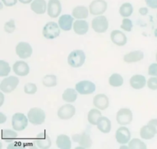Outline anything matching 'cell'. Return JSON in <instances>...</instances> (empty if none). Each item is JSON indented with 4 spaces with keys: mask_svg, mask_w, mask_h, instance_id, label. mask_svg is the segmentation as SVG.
Here are the masks:
<instances>
[{
    "mask_svg": "<svg viewBox=\"0 0 157 149\" xmlns=\"http://www.w3.org/2000/svg\"><path fill=\"white\" fill-rule=\"evenodd\" d=\"M85 54L81 50H75L71 52L67 58L68 64L72 67H80L84 64L85 61Z\"/></svg>",
    "mask_w": 157,
    "mask_h": 149,
    "instance_id": "6da1fadb",
    "label": "cell"
},
{
    "mask_svg": "<svg viewBox=\"0 0 157 149\" xmlns=\"http://www.w3.org/2000/svg\"><path fill=\"white\" fill-rule=\"evenodd\" d=\"M28 119L33 125H41L45 120V113L40 108H32L28 113Z\"/></svg>",
    "mask_w": 157,
    "mask_h": 149,
    "instance_id": "7a4b0ae2",
    "label": "cell"
},
{
    "mask_svg": "<svg viewBox=\"0 0 157 149\" xmlns=\"http://www.w3.org/2000/svg\"><path fill=\"white\" fill-rule=\"evenodd\" d=\"M43 36L47 39H54L59 36L61 31L59 25L55 21H49L44 25L42 31Z\"/></svg>",
    "mask_w": 157,
    "mask_h": 149,
    "instance_id": "3957f363",
    "label": "cell"
},
{
    "mask_svg": "<svg viewBox=\"0 0 157 149\" xmlns=\"http://www.w3.org/2000/svg\"><path fill=\"white\" fill-rule=\"evenodd\" d=\"M18 83H19V80L16 76H11L6 77V79H3L0 84V90L3 93H9L15 90L17 86L18 85Z\"/></svg>",
    "mask_w": 157,
    "mask_h": 149,
    "instance_id": "277c9868",
    "label": "cell"
},
{
    "mask_svg": "<svg viewBox=\"0 0 157 149\" xmlns=\"http://www.w3.org/2000/svg\"><path fill=\"white\" fill-rule=\"evenodd\" d=\"M27 117L22 113H15L12 119V128L16 131H22L28 125Z\"/></svg>",
    "mask_w": 157,
    "mask_h": 149,
    "instance_id": "5b68a950",
    "label": "cell"
},
{
    "mask_svg": "<svg viewBox=\"0 0 157 149\" xmlns=\"http://www.w3.org/2000/svg\"><path fill=\"white\" fill-rule=\"evenodd\" d=\"M91 27L98 33H104L108 28V21L105 16H98L91 21Z\"/></svg>",
    "mask_w": 157,
    "mask_h": 149,
    "instance_id": "8992f818",
    "label": "cell"
},
{
    "mask_svg": "<svg viewBox=\"0 0 157 149\" xmlns=\"http://www.w3.org/2000/svg\"><path fill=\"white\" fill-rule=\"evenodd\" d=\"M107 9V3L104 0H94L89 6L91 15H100L104 14Z\"/></svg>",
    "mask_w": 157,
    "mask_h": 149,
    "instance_id": "52a82bcc",
    "label": "cell"
},
{
    "mask_svg": "<svg viewBox=\"0 0 157 149\" xmlns=\"http://www.w3.org/2000/svg\"><path fill=\"white\" fill-rule=\"evenodd\" d=\"M76 91L81 95L91 94L96 90L95 84L88 80H83L78 83L75 86Z\"/></svg>",
    "mask_w": 157,
    "mask_h": 149,
    "instance_id": "ba28073f",
    "label": "cell"
},
{
    "mask_svg": "<svg viewBox=\"0 0 157 149\" xmlns=\"http://www.w3.org/2000/svg\"><path fill=\"white\" fill-rule=\"evenodd\" d=\"M133 120V113L129 109H121L117 113V122L121 125H128Z\"/></svg>",
    "mask_w": 157,
    "mask_h": 149,
    "instance_id": "9c48e42d",
    "label": "cell"
},
{
    "mask_svg": "<svg viewBox=\"0 0 157 149\" xmlns=\"http://www.w3.org/2000/svg\"><path fill=\"white\" fill-rule=\"evenodd\" d=\"M17 55L21 59L30 58L32 54V47L27 42H20L17 44L15 48Z\"/></svg>",
    "mask_w": 157,
    "mask_h": 149,
    "instance_id": "30bf717a",
    "label": "cell"
},
{
    "mask_svg": "<svg viewBox=\"0 0 157 149\" xmlns=\"http://www.w3.org/2000/svg\"><path fill=\"white\" fill-rule=\"evenodd\" d=\"M75 112H76V110L73 105L66 104V105L60 107L58 111V116L61 119L67 120V119H70L71 118L75 116Z\"/></svg>",
    "mask_w": 157,
    "mask_h": 149,
    "instance_id": "8fae6325",
    "label": "cell"
},
{
    "mask_svg": "<svg viewBox=\"0 0 157 149\" xmlns=\"http://www.w3.org/2000/svg\"><path fill=\"white\" fill-rule=\"evenodd\" d=\"M61 4L59 0H49L48 3V15L51 18H58L61 12Z\"/></svg>",
    "mask_w": 157,
    "mask_h": 149,
    "instance_id": "7c38bea8",
    "label": "cell"
},
{
    "mask_svg": "<svg viewBox=\"0 0 157 149\" xmlns=\"http://www.w3.org/2000/svg\"><path fill=\"white\" fill-rule=\"evenodd\" d=\"M72 139L74 142H78L82 148H89L92 145V140L90 136L86 133L81 134H75L72 136Z\"/></svg>",
    "mask_w": 157,
    "mask_h": 149,
    "instance_id": "4fadbf2b",
    "label": "cell"
},
{
    "mask_svg": "<svg viewBox=\"0 0 157 149\" xmlns=\"http://www.w3.org/2000/svg\"><path fill=\"white\" fill-rule=\"evenodd\" d=\"M130 132L126 127H120L116 132V137L117 141L120 144H126L129 142V140L130 139Z\"/></svg>",
    "mask_w": 157,
    "mask_h": 149,
    "instance_id": "5bb4252c",
    "label": "cell"
},
{
    "mask_svg": "<svg viewBox=\"0 0 157 149\" xmlns=\"http://www.w3.org/2000/svg\"><path fill=\"white\" fill-rule=\"evenodd\" d=\"M110 38L113 44L117 46H124L127 44V37L125 34L118 30H114L110 34Z\"/></svg>",
    "mask_w": 157,
    "mask_h": 149,
    "instance_id": "9a60e30c",
    "label": "cell"
},
{
    "mask_svg": "<svg viewBox=\"0 0 157 149\" xmlns=\"http://www.w3.org/2000/svg\"><path fill=\"white\" fill-rule=\"evenodd\" d=\"M35 142H36V144L38 146V148L41 149L49 148L51 147V145H52V141H51L48 136L46 134L45 132L39 133L37 136Z\"/></svg>",
    "mask_w": 157,
    "mask_h": 149,
    "instance_id": "2e32d148",
    "label": "cell"
},
{
    "mask_svg": "<svg viewBox=\"0 0 157 149\" xmlns=\"http://www.w3.org/2000/svg\"><path fill=\"white\" fill-rule=\"evenodd\" d=\"M13 70L15 73V74L21 76H25L29 73V65L25 61H17L13 65Z\"/></svg>",
    "mask_w": 157,
    "mask_h": 149,
    "instance_id": "e0dca14e",
    "label": "cell"
},
{
    "mask_svg": "<svg viewBox=\"0 0 157 149\" xmlns=\"http://www.w3.org/2000/svg\"><path fill=\"white\" fill-rule=\"evenodd\" d=\"M94 105L98 110H104L109 106V99L106 95L98 94L94 98Z\"/></svg>",
    "mask_w": 157,
    "mask_h": 149,
    "instance_id": "ac0fdd59",
    "label": "cell"
},
{
    "mask_svg": "<svg viewBox=\"0 0 157 149\" xmlns=\"http://www.w3.org/2000/svg\"><path fill=\"white\" fill-rule=\"evenodd\" d=\"M74 18L70 15H63L58 19V25L61 30L70 31L72 28Z\"/></svg>",
    "mask_w": 157,
    "mask_h": 149,
    "instance_id": "d6986e66",
    "label": "cell"
},
{
    "mask_svg": "<svg viewBox=\"0 0 157 149\" xmlns=\"http://www.w3.org/2000/svg\"><path fill=\"white\" fill-rule=\"evenodd\" d=\"M130 86L135 90H140L144 88L147 84L145 76L140 74H136L132 76L130 80Z\"/></svg>",
    "mask_w": 157,
    "mask_h": 149,
    "instance_id": "ffe728a7",
    "label": "cell"
},
{
    "mask_svg": "<svg viewBox=\"0 0 157 149\" xmlns=\"http://www.w3.org/2000/svg\"><path fill=\"white\" fill-rule=\"evenodd\" d=\"M48 6L45 0H34L31 3V9L35 13L38 14V15L44 14L46 12Z\"/></svg>",
    "mask_w": 157,
    "mask_h": 149,
    "instance_id": "44dd1931",
    "label": "cell"
},
{
    "mask_svg": "<svg viewBox=\"0 0 157 149\" xmlns=\"http://www.w3.org/2000/svg\"><path fill=\"white\" fill-rule=\"evenodd\" d=\"M88 23L84 20H77L74 22V31L79 35H85L88 32Z\"/></svg>",
    "mask_w": 157,
    "mask_h": 149,
    "instance_id": "7402d4cb",
    "label": "cell"
},
{
    "mask_svg": "<svg viewBox=\"0 0 157 149\" xmlns=\"http://www.w3.org/2000/svg\"><path fill=\"white\" fill-rule=\"evenodd\" d=\"M97 125H98V129L102 132L103 133H105V134L110 132V129H111V122L107 117L101 116L98 119Z\"/></svg>",
    "mask_w": 157,
    "mask_h": 149,
    "instance_id": "603a6c76",
    "label": "cell"
},
{
    "mask_svg": "<svg viewBox=\"0 0 157 149\" xmlns=\"http://www.w3.org/2000/svg\"><path fill=\"white\" fill-rule=\"evenodd\" d=\"M144 54L140 50H135L124 55V61L127 63H134L141 61L144 58Z\"/></svg>",
    "mask_w": 157,
    "mask_h": 149,
    "instance_id": "cb8c5ba5",
    "label": "cell"
},
{
    "mask_svg": "<svg viewBox=\"0 0 157 149\" xmlns=\"http://www.w3.org/2000/svg\"><path fill=\"white\" fill-rule=\"evenodd\" d=\"M56 145L60 149H70L71 148V142L70 138L66 135H60L58 136Z\"/></svg>",
    "mask_w": 157,
    "mask_h": 149,
    "instance_id": "d4e9b609",
    "label": "cell"
},
{
    "mask_svg": "<svg viewBox=\"0 0 157 149\" xmlns=\"http://www.w3.org/2000/svg\"><path fill=\"white\" fill-rule=\"evenodd\" d=\"M72 15L77 19H84L88 16V9L84 6H78L72 10Z\"/></svg>",
    "mask_w": 157,
    "mask_h": 149,
    "instance_id": "484cf974",
    "label": "cell"
},
{
    "mask_svg": "<svg viewBox=\"0 0 157 149\" xmlns=\"http://www.w3.org/2000/svg\"><path fill=\"white\" fill-rule=\"evenodd\" d=\"M156 134V132L154 130V129L152 126H150V125H147L141 128L140 134V135L142 139L150 140V139H153V137H154Z\"/></svg>",
    "mask_w": 157,
    "mask_h": 149,
    "instance_id": "4316f807",
    "label": "cell"
},
{
    "mask_svg": "<svg viewBox=\"0 0 157 149\" xmlns=\"http://www.w3.org/2000/svg\"><path fill=\"white\" fill-rule=\"evenodd\" d=\"M78 98L77 92L74 89L68 88L64 90L62 95V99L67 102H74Z\"/></svg>",
    "mask_w": 157,
    "mask_h": 149,
    "instance_id": "83f0119b",
    "label": "cell"
},
{
    "mask_svg": "<svg viewBox=\"0 0 157 149\" xmlns=\"http://www.w3.org/2000/svg\"><path fill=\"white\" fill-rule=\"evenodd\" d=\"M18 138V135L15 132L9 129L2 130V139L6 142H12Z\"/></svg>",
    "mask_w": 157,
    "mask_h": 149,
    "instance_id": "f1b7e54d",
    "label": "cell"
},
{
    "mask_svg": "<svg viewBox=\"0 0 157 149\" xmlns=\"http://www.w3.org/2000/svg\"><path fill=\"white\" fill-rule=\"evenodd\" d=\"M119 12L121 16L124 17V18H127V17L130 16V15H132V13H133V6L129 2L124 3V4L121 6V8H120Z\"/></svg>",
    "mask_w": 157,
    "mask_h": 149,
    "instance_id": "f546056e",
    "label": "cell"
},
{
    "mask_svg": "<svg viewBox=\"0 0 157 149\" xmlns=\"http://www.w3.org/2000/svg\"><path fill=\"white\" fill-rule=\"evenodd\" d=\"M101 116V113L98 110H95V109H92L87 115V119L88 122H90L91 125H96L98 124V121L99 118Z\"/></svg>",
    "mask_w": 157,
    "mask_h": 149,
    "instance_id": "4dcf8cb0",
    "label": "cell"
},
{
    "mask_svg": "<svg viewBox=\"0 0 157 149\" xmlns=\"http://www.w3.org/2000/svg\"><path fill=\"white\" fill-rule=\"evenodd\" d=\"M109 84L112 87H121L124 84V79L121 75L118 74V73H113L109 78Z\"/></svg>",
    "mask_w": 157,
    "mask_h": 149,
    "instance_id": "1f68e13d",
    "label": "cell"
},
{
    "mask_svg": "<svg viewBox=\"0 0 157 149\" xmlns=\"http://www.w3.org/2000/svg\"><path fill=\"white\" fill-rule=\"evenodd\" d=\"M43 85L47 87H53L57 85V77L55 75H46L42 80Z\"/></svg>",
    "mask_w": 157,
    "mask_h": 149,
    "instance_id": "d6a6232c",
    "label": "cell"
},
{
    "mask_svg": "<svg viewBox=\"0 0 157 149\" xmlns=\"http://www.w3.org/2000/svg\"><path fill=\"white\" fill-rule=\"evenodd\" d=\"M147 145L139 139H133L129 142L128 148L130 149H147Z\"/></svg>",
    "mask_w": 157,
    "mask_h": 149,
    "instance_id": "836d02e7",
    "label": "cell"
},
{
    "mask_svg": "<svg viewBox=\"0 0 157 149\" xmlns=\"http://www.w3.org/2000/svg\"><path fill=\"white\" fill-rule=\"evenodd\" d=\"M11 68L9 63L5 61H0V76H6L10 73Z\"/></svg>",
    "mask_w": 157,
    "mask_h": 149,
    "instance_id": "e575fe53",
    "label": "cell"
},
{
    "mask_svg": "<svg viewBox=\"0 0 157 149\" xmlns=\"http://www.w3.org/2000/svg\"><path fill=\"white\" fill-rule=\"evenodd\" d=\"M121 28L123 30L126 31V32H131L132 28H133L132 21L127 18H124L122 21V24H121Z\"/></svg>",
    "mask_w": 157,
    "mask_h": 149,
    "instance_id": "d590c367",
    "label": "cell"
},
{
    "mask_svg": "<svg viewBox=\"0 0 157 149\" xmlns=\"http://www.w3.org/2000/svg\"><path fill=\"white\" fill-rule=\"evenodd\" d=\"M25 93L27 94H35L37 92V86L35 84H27L24 87Z\"/></svg>",
    "mask_w": 157,
    "mask_h": 149,
    "instance_id": "8d00e7d4",
    "label": "cell"
},
{
    "mask_svg": "<svg viewBox=\"0 0 157 149\" xmlns=\"http://www.w3.org/2000/svg\"><path fill=\"white\" fill-rule=\"evenodd\" d=\"M15 25L14 20H10L5 24V31L8 33H12L15 31Z\"/></svg>",
    "mask_w": 157,
    "mask_h": 149,
    "instance_id": "74e56055",
    "label": "cell"
},
{
    "mask_svg": "<svg viewBox=\"0 0 157 149\" xmlns=\"http://www.w3.org/2000/svg\"><path fill=\"white\" fill-rule=\"evenodd\" d=\"M147 86L149 88L152 90H157V76L155 77H150L147 80Z\"/></svg>",
    "mask_w": 157,
    "mask_h": 149,
    "instance_id": "f35d334b",
    "label": "cell"
},
{
    "mask_svg": "<svg viewBox=\"0 0 157 149\" xmlns=\"http://www.w3.org/2000/svg\"><path fill=\"white\" fill-rule=\"evenodd\" d=\"M148 73L150 76H157V64H152L149 67Z\"/></svg>",
    "mask_w": 157,
    "mask_h": 149,
    "instance_id": "ab89813d",
    "label": "cell"
},
{
    "mask_svg": "<svg viewBox=\"0 0 157 149\" xmlns=\"http://www.w3.org/2000/svg\"><path fill=\"white\" fill-rule=\"evenodd\" d=\"M146 4L151 9H157V0H145Z\"/></svg>",
    "mask_w": 157,
    "mask_h": 149,
    "instance_id": "60d3db41",
    "label": "cell"
},
{
    "mask_svg": "<svg viewBox=\"0 0 157 149\" xmlns=\"http://www.w3.org/2000/svg\"><path fill=\"white\" fill-rule=\"evenodd\" d=\"M2 2L5 6H8V7H11V6H15L17 2H18V0H2Z\"/></svg>",
    "mask_w": 157,
    "mask_h": 149,
    "instance_id": "b9f144b4",
    "label": "cell"
},
{
    "mask_svg": "<svg viewBox=\"0 0 157 149\" xmlns=\"http://www.w3.org/2000/svg\"><path fill=\"white\" fill-rule=\"evenodd\" d=\"M148 125H150V126H152L153 129H154V130L156 131L157 134V119H151V120L148 122Z\"/></svg>",
    "mask_w": 157,
    "mask_h": 149,
    "instance_id": "7bdbcfd3",
    "label": "cell"
},
{
    "mask_svg": "<svg viewBox=\"0 0 157 149\" xmlns=\"http://www.w3.org/2000/svg\"><path fill=\"white\" fill-rule=\"evenodd\" d=\"M139 12L141 15H147V13H148V9H147V8H146V7H143V8H141V9H140Z\"/></svg>",
    "mask_w": 157,
    "mask_h": 149,
    "instance_id": "ee69618b",
    "label": "cell"
},
{
    "mask_svg": "<svg viewBox=\"0 0 157 149\" xmlns=\"http://www.w3.org/2000/svg\"><path fill=\"white\" fill-rule=\"evenodd\" d=\"M18 1H19L20 2L23 3V4H29V3H31V2H32V0H18Z\"/></svg>",
    "mask_w": 157,
    "mask_h": 149,
    "instance_id": "f6af8a7d",
    "label": "cell"
},
{
    "mask_svg": "<svg viewBox=\"0 0 157 149\" xmlns=\"http://www.w3.org/2000/svg\"><path fill=\"white\" fill-rule=\"evenodd\" d=\"M156 61H157V54H156Z\"/></svg>",
    "mask_w": 157,
    "mask_h": 149,
    "instance_id": "bcb514c9",
    "label": "cell"
}]
</instances>
